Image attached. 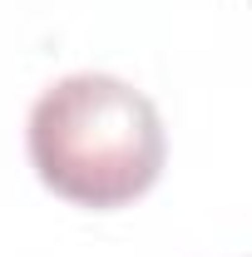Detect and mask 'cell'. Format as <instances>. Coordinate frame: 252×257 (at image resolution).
Masks as SVG:
<instances>
[{"instance_id": "cell-1", "label": "cell", "mask_w": 252, "mask_h": 257, "mask_svg": "<svg viewBox=\"0 0 252 257\" xmlns=\"http://www.w3.org/2000/svg\"><path fill=\"white\" fill-rule=\"evenodd\" d=\"M30 163L40 183L79 208H124L158 183L168 134L154 99L114 74H64L30 109Z\"/></svg>"}]
</instances>
